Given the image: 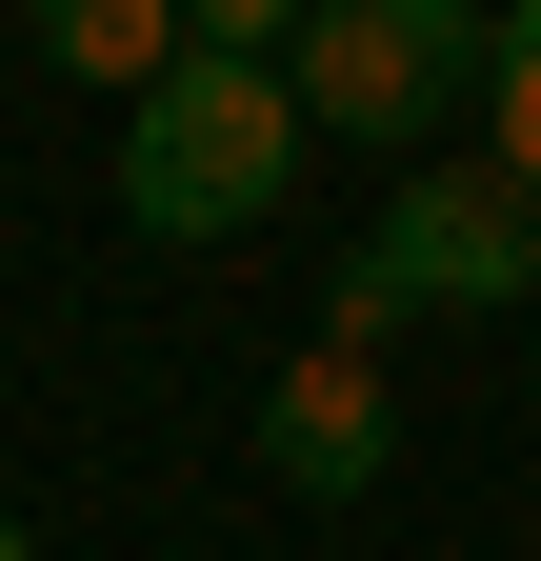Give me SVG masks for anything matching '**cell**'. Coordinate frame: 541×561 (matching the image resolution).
<instances>
[{
	"instance_id": "1",
	"label": "cell",
	"mask_w": 541,
	"mask_h": 561,
	"mask_svg": "<svg viewBox=\"0 0 541 561\" xmlns=\"http://www.w3.org/2000/svg\"><path fill=\"white\" fill-rule=\"evenodd\" d=\"M301 81L281 60H181L161 101H120V221L141 241H261L301 181Z\"/></svg>"
},
{
	"instance_id": "2",
	"label": "cell",
	"mask_w": 541,
	"mask_h": 561,
	"mask_svg": "<svg viewBox=\"0 0 541 561\" xmlns=\"http://www.w3.org/2000/svg\"><path fill=\"white\" fill-rule=\"evenodd\" d=\"M281 81H301L321 140H381V161H401L422 121H461V101L502 81V21H482V0H321Z\"/></svg>"
},
{
	"instance_id": "3",
	"label": "cell",
	"mask_w": 541,
	"mask_h": 561,
	"mask_svg": "<svg viewBox=\"0 0 541 561\" xmlns=\"http://www.w3.org/2000/svg\"><path fill=\"white\" fill-rule=\"evenodd\" d=\"M502 301H541V201H521V181H401L381 241L342 261V321H321V341H381V321H502Z\"/></svg>"
},
{
	"instance_id": "4",
	"label": "cell",
	"mask_w": 541,
	"mask_h": 561,
	"mask_svg": "<svg viewBox=\"0 0 541 561\" xmlns=\"http://www.w3.org/2000/svg\"><path fill=\"white\" fill-rule=\"evenodd\" d=\"M261 461H281L301 502H361V481L401 461V381L361 362V341H301V362L261 381Z\"/></svg>"
},
{
	"instance_id": "5",
	"label": "cell",
	"mask_w": 541,
	"mask_h": 561,
	"mask_svg": "<svg viewBox=\"0 0 541 561\" xmlns=\"http://www.w3.org/2000/svg\"><path fill=\"white\" fill-rule=\"evenodd\" d=\"M21 41L60 60V81H120V101H161L181 60H200V41H181V0H21Z\"/></svg>"
},
{
	"instance_id": "6",
	"label": "cell",
	"mask_w": 541,
	"mask_h": 561,
	"mask_svg": "<svg viewBox=\"0 0 541 561\" xmlns=\"http://www.w3.org/2000/svg\"><path fill=\"white\" fill-rule=\"evenodd\" d=\"M482 121H502V181L541 201V0H502V81H482Z\"/></svg>"
},
{
	"instance_id": "7",
	"label": "cell",
	"mask_w": 541,
	"mask_h": 561,
	"mask_svg": "<svg viewBox=\"0 0 541 561\" xmlns=\"http://www.w3.org/2000/svg\"><path fill=\"white\" fill-rule=\"evenodd\" d=\"M301 21H321V0H181L200 60H301Z\"/></svg>"
},
{
	"instance_id": "8",
	"label": "cell",
	"mask_w": 541,
	"mask_h": 561,
	"mask_svg": "<svg viewBox=\"0 0 541 561\" xmlns=\"http://www.w3.org/2000/svg\"><path fill=\"white\" fill-rule=\"evenodd\" d=\"M0 561H41V541H21V522H0Z\"/></svg>"
}]
</instances>
